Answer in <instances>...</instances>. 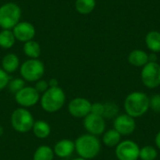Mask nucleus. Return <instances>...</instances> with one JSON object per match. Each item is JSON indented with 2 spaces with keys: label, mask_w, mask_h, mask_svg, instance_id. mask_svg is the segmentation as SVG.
<instances>
[{
  "label": "nucleus",
  "mask_w": 160,
  "mask_h": 160,
  "mask_svg": "<svg viewBox=\"0 0 160 160\" xmlns=\"http://www.w3.org/2000/svg\"><path fill=\"white\" fill-rule=\"evenodd\" d=\"M24 85H25V82H24V80L22 78H15V79L9 81L8 87L10 92L16 94L21 89H22L24 87Z\"/></svg>",
  "instance_id": "obj_26"
},
{
  "label": "nucleus",
  "mask_w": 160,
  "mask_h": 160,
  "mask_svg": "<svg viewBox=\"0 0 160 160\" xmlns=\"http://www.w3.org/2000/svg\"><path fill=\"white\" fill-rule=\"evenodd\" d=\"M158 156V150L152 145H145L140 148V157L141 160H156Z\"/></svg>",
  "instance_id": "obj_24"
},
{
  "label": "nucleus",
  "mask_w": 160,
  "mask_h": 160,
  "mask_svg": "<svg viewBox=\"0 0 160 160\" xmlns=\"http://www.w3.org/2000/svg\"><path fill=\"white\" fill-rule=\"evenodd\" d=\"M75 151V142L68 140L63 139L57 142L53 147V153L60 158H69Z\"/></svg>",
  "instance_id": "obj_14"
},
{
  "label": "nucleus",
  "mask_w": 160,
  "mask_h": 160,
  "mask_svg": "<svg viewBox=\"0 0 160 160\" xmlns=\"http://www.w3.org/2000/svg\"><path fill=\"white\" fill-rule=\"evenodd\" d=\"M20 67L19 57L15 53H8L2 59V68L8 74L16 71Z\"/></svg>",
  "instance_id": "obj_16"
},
{
  "label": "nucleus",
  "mask_w": 160,
  "mask_h": 160,
  "mask_svg": "<svg viewBox=\"0 0 160 160\" xmlns=\"http://www.w3.org/2000/svg\"><path fill=\"white\" fill-rule=\"evenodd\" d=\"M12 32L16 40H19L21 42H27L29 40H32L36 36L35 26L26 21L19 22L12 28Z\"/></svg>",
  "instance_id": "obj_13"
},
{
  "label": "nucleus",
  "mask_w": 160,
  "mask_h": 160,
  "mask_svg": "<svg viewBox=\"0 0 160 160\" xmlns=\"http://www.w3.org/2000/svg\"><path fill=\"white\" fill-rule=\"evenodd\" d=\"M113 128L121 136H129L136 129L135 118L128 115L127 113L118 114L113 120Z\"/></svg>",
  "instance_id": "obj_11"
},
{
  "label": "nucleus",
  "mask_w": 160,
  "mask_h": 160,
  "mask_svg": "<svg viewBox=\"0 0 160 160\" xmlns=\"http://www.w3.org/2000/svg\"><path fill=\"white\" fill-rule=\"evenodd\" d=\"M141 79L143 85L149 89L158 88L160 85V65L158 62H148L142 67Z\"/></svg>",
  "instance_id": "obj_7"
},
{
  "label": "nucleus",
  "mask_w": 160,
  "mask_h": 160,
  "mask_svg": "<svg viewBox=\"0 0 160 160\" xmlns=\"http://www.w3.org/2000/svg\"><path fill=\"white\" fill-rule=\"evenodd\" d=\"M149 106L150 109L152 111H154L155 112L160 113V95L157 94L154 95L150 98L149 99Z\"/></svg>",
  "instance_id": "obj_27"
},
{
  "label": "nucleus",
  "mask_w": 160,
  "mask_h": 160,
  "mask_svg": "<svg viewBox=\"0 0 160 160\" xmlns=\"http://www.w3.org/2000/svg\"><path fill=\"white\" fill-rule=\"evenodd\" d=\"M16 38L12 30L3 29L0 31V47L3 49H10L14 46Z\"/></svg>",
  "instance_id": "obj_22"
},
{
  "label": "nucleus",
  "mask_w": 160,
  "mask_h": 160,
  "mask_svg": "<svg viewBox=\"0 0 160 160\" xmlns=\"http://www.w3.org/2000/svg\"><path fill=\"white\" fill-rule=\"evenodd\" d=\"M73 160H86V159H83V158H75V159Z\"/></svg>",
  "instance_id": "obj_35"
},
{
  "label": "nucleus",
  "mask_w": 160,
  "mask_h": 160,
  "mask_svg": "<svg viewBox=\"0 0 160 160\" xmlns=\"http://www.w3.org/2000/svg\"><path fill=\"white\" fill-rule=\"evenodd\" d=\"M92 103L84 98H76L68 103L69 113L76 118H84L91 112Z\"/></svg>",
  "instance_id": "obj_12"
},
{
  "label": "nucleus",
  "mask_w": 160,
  "mask_h": 160,
  "mask_svg": "<svg viewBox=\"0 0 160 160\" xmlns=\"http://www.w3.org/2000/svg\"><path fill=\"white\" fill-rule=\"evenodd\" d=\"M22 50H23L24 54L30 59H38L41 53L40 45L38 44V42L35 41L34 39L24 42Z\"/></svg>",
  "instance_id": "obj_20"
},
{
  "label": "nucleus",
  "mask_w": 160,
  "mask_h": 160,
  "mask_svg": "<svg viewBox=\"0 0 160 160\" xmlns=\"http://www.w3.org/2000/svg\"><path fill=\"white\" fill-rule=\"evenodd\" d=\"M8 82H9L8 74L3 68H0V91L6 88Z\"/></svg>",
  "instance_id": "obj_29"
},
{
  "label": "nucleus",
  "mask_w": 160,
  "mask_h": 160,
  "mask_svg": "<svg viewBox=\"0 0 160 160\" xmlns=\"http://www.w3.org/2000/svg\"><path fill=\"white\" fill-rule=\"evenodd\" d=\"M83 127L89 134L98 137L102 135L106 130L105 118L90 112L83 118Z\"/></svg>",
  "instance_id": "obj_10"
},
{
  "label": "nucleus",
  "mask_w": 160,
  "mask_h": 160,
  "mask_svg": "<svg viewBox=\"0 0 160 160\" xmlns=\"http://www.w3.org/2000/svg\"><path fill=\"white\" fill-rule=\"evenodd\" d=\"M149 99L150 98L141 91H135L128 94L124 100L125 113L135 119L143 116L150 109Z\"/></svg>",
  "instance_id": "obj_1"
},
{
  "label": "nucleus",
  "mask_w": 160,
  "mask_h": 160,
  "mask_svg": "<svg viewBox=\"0 0 160 160\" xmlns=\"http://www.w3.org/2000/svg\"><path fill=\"white\" fill-rule=\"evenodd\" d=\"M22 9L13 3H5L0 7V27L2 29L12 30V28L21 22Z\"/></svg>",
  "instance_id": "obj_4"
},
{
  "label": "nucleus",
  "mask_w": 160,
  "mask_h": 160,
  "mask_svg": "<svg viewBox=\"0 0 160 160\" xmlns=\"http://www.w3.org/2000/svg\"><path fill=\"white\" fill-rule=\"evenodd\" d=\"M149 57V62H158V56L156 52H151L150 54H148Z\"/></svg>",
  "instance_id": "obj_32"
},
{
  "label": "nucleus",
  "mask_w": 160,
  "mask_h": 160,
  "mask_svg": "<svg viewBox=\"0 0 160 160\" xmlns=\"http://www.w3.org/2000/svg\"><path fill=\"white\" fill-rule=\"evenodd\" d=\"M155 144L157 146V148L160 150V131H158L156 135V138H155Z\"/></svg>",
  "instance_id": "obj_31"
},
{
  "label": "nucleus",
  "mask_w": 160,
  "mask_h": 160,
  "mask_svg": "<svg viewBox=\"0 0 160 160\" xmlns=\"http://www.w3.org/2000/svg\"><path fill=\"white\" fill-rule=\"evenodd\" d=\"M49 82L47 81H44V80H38V82H36V84H35V88L36 90L38 92V93H44L46 92L48 89H49Z\"/></svg>",
  "instance_id": "obj_30"
},
{
  "label": "nucleus",
  "mask_w": 160,
  "mask_h": 160,
  "mask_svg": "<svg viewBox=\"0 0 160 160\" xmlns=\"http://www.w3.org/2000/svg\"><path fill=\"white\" fill-rule=\"evenodd\" d=\"M118 106L112 102H107L104 103V112L103 117L104 118H115L118 115Z\"/></svg>",
  "instance_id": "obj_25"
},
{
  "label": "nucleus",
  "mask_w": 160,
  "mask_h": 160,
  "mask_svg": "<svg viewBox=\"0 0 160 160\" xmlns=\"http://www.w3.org/2000/svg\"><path fill=\"white\" fill-rule=\"evenodd\" d=\"M66 102V94L62 88L49 87L40 98L41 108L47 112H55L61 110Z\"/></svg>",
  "instance_id": "obj_3"
},
{
  "label": "nucleus",
  "mask_w": 160,
  "mask_h": 160,
  "mask_svg": "<svg viewBox=\"0 0 160 160\" xmlns=\"http://www.w3.org/2000/svg\"><path fill=\"white\" fill-rule=\"evenodd\" d=\"M39 100V93L32 86H24L15 94V101L22 108L35 106Z\"/></svg>",
  "instance_id": "obj_9"
},
{
  "label": "nucleus",
  "mask_w": 160,
  "mask_h": 160,
  "mask_svg": "<svg viewBox=\"0 0 160 160\" xmlns=\"http://www.w3.org/2000/svg\"><path fill=\"white\" fill-rule=\"evenodd\" d=\"M145 43L152 52H160V32L156 30L148 32L145 37Z\"/></svg>",
  "instance_id": "obj_19"
},
{
  "label": "nucleus",
  "mask_w": 160,
  "mask_h": 160,
  "mask_svg": "<svg viewBox=\"0 0 160 160\" xmlns=\"http://www.w3.org/2000/svg\"><path fill=\"white\" fill-rule=\"evenodd\" d=\"M115 157L118 160H138L140 157V146L131 140L121 141L115 147Z\"/></svg>",
  "instance_id": "obj_8"
},
{
  "label": "nucleus",
  "mask_w": 160,
  "mask_h": 160,
  "mask_svg": "<svg viewBox=\"0 0 160 160\" xmlns=\"http://www.w3.org/2000/svg\"><path fill=\"white\" fill-rule=\"evenodd\" d=\"M13 129L19 133L29 132L35 123L32 113L25 108H18L13 111L10 117Z\"/></svg>",
  "instance_id": "obj_5"
},
{
  "label": "nucleus",
  "mask_w": 160,
  "mask_h": 160,
  "mask_svg": "<svg viewBox=\"0 0 160 160\" xmlns=\"http://www.w3.org/2000/svg\"><path fill=\"white\" fill-rule=\"evenodd\" d=\"M34 135L38 139H46L51 134V127L50 125L43 120L35 121L32 128Z\"/></svg>",
  "instance_id": "obj_18"
},
{
  "label": "nucleus",
  "mask_w": 160,
  "mask_h": 160,
  "mask_svg": "<svg viewBox=\"0 0 160 160\" xmlns=\"http://www.w3.org/2000/svg\"><path fill=\"white\" fill-rule=\"evenodd\" d=\"M3 132H4V129H3V127H2V126L0 125V136H1L2 134H3Z\"/></svg>",
  "instance_id": "obj_34"
},
{
  "label": "nucleus",
  "mask_w": 160,
  "mask_h": 160,
  "mask_svg": "<svg viewBox=\"0 0 160 160\" xmlns=\"http://www.w3.org/2000/svg\"><path fill=\"white\" fill-rule=\"evenodd\" d=\"M75 151L79 157L83 159H93L99 155L101 142L97 136L89 133L83 134L75 141Z\"/></svg>",
  "instance_id": "obj_2"
},
{
  "label": "nucleus",
  "mask_w": 160,
  "mask_h": 160,
  "mask_svg": "<svg viewBox=\"0 0 160 160\" xmlns=\"http://www.w3.org/2000/svg\"><path fill=\"white\" fill-rule=\"evenodd\" d=\"M97 2L96 0H76L75 1V8L76 10L82 15L90 14L94 11L96 8Z\"/></svg>",
  "instance_id": "obj_21"
},
{
  "label": "nucleus",
  "mask_w": 160,
  "mask_h": 160,
  "mask_svg": "<svg viewBox=\"0 0 160 160\" xmlns=\"http://www.w3.org/2000/svg\"><path fill=\"white\" fill-rule=\"evenodd\" d=\"M121 137L122 136L114 128H111V129L105 130V132L102 134V142L107 147L113 148V147H116L120 143Z\"/></svg>",
  "instance_id": "obj_17"
},
{
  "label": "nucleus",
  "mask_w": 160,
  "mask_h": 160,
  "mask_svg": "<svg viewBox=\"0 0 160 160\" xmlns=\"http://www.w3.org/2000/svg\"><path fill=\"white\" fill-rule=\"evenodd\" d=\"M128 61L130 65L134 67L142 68L149 62L148 53L143 50H133L129 52L128 56Z\"/></svg>",
  "instance_id": "obj_15"
},
{
  "label": "nucleus",
  "mask_w": 160,
  "mask_h": 160,
  "mask_svg": "<svg viewBox=\"0 0 160 160\" xmlns=\"http://www.w3.org/2000/svg\"><path fill=\"white\" fill-rule=\"evenodd\" d=\"M103 112H104V103H100V102L92 103L91 113H94L96 115H100L103 117Z\"/></svg>",
  "instance_id": "obj_28"
},
{
  "label": "nucleus",
  "mask_w": 160,
  "mask_h": 160,
  "mask_svg": "<svg viewBox=\"0 0 160 160\" xmlns=\"http://www.w3.org/2000/svg\"><path fill=\"white\" fill-rule=\"evenodd\" d=\"M48 82H49L50 87H57L58 86V81L56 79H54V78L51 79Z\"/></svg>",
  "instance_id": "obj_33"
},
{
  "label": "nucleus",
  "mask_w": 160,
  "mask_h": 160,
  "mask_svg": "<svg viewBox=\"0 0 160 160\" xmlns=\"http://www.w3.org/2000/svg\"><path fill=\"white\" fill-rule=\"evenodd\" d=\"M45 73L44 64L39 59H28L20 67V74L26 82H38Z\"/></svg>",
  "instance_id": "obj_6"
},
{
  "label": "nucleus",
  "mask_w": 160,
  "mask_h": 160,
  "mask_svg": "<svg viewBox=\"0 0 160 160\" xmlns=\"http://www.w3.org/2000/svg\"><path fill=\"white\" fill-rule=\"evenodd\" d=\"M54 153L52 148L48 145H41L34 153L33 160H53Z\"/></svg>",
  "instance_id": "obj_23"
}]
</instances>
